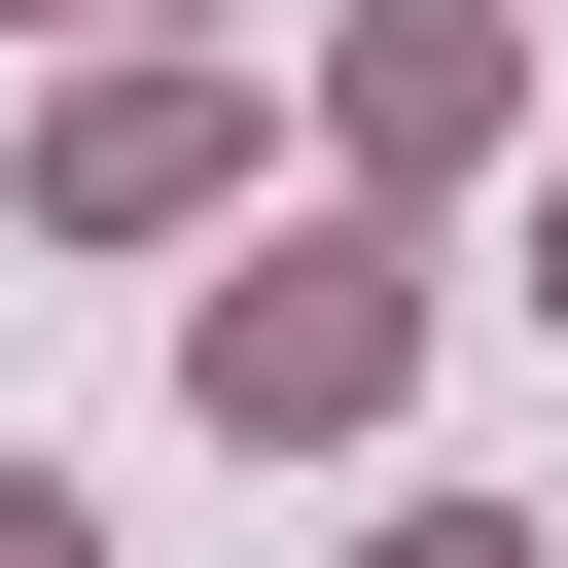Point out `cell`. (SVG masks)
<instances>
[{"label":"cell","instance_id":"cell-3","mask_svg":"<svg viewBox=\"0 0 568 568\" xmlns=\"http://www.w3.org/2000/svg\"><path fill=\"white\" fill-rule=\"evenodd\" d=\"M320 106H355V178H497V142H532V36H497V0H355Z\"/></svg>","mask_w":568,"mask_h":568},{"label":"cell","instance_id":"cell-5","mask_svg":"<svg viewBox=\"0 0 568 568\" xmlns=\"http://www.w3.org/2000/svg\"><path fill=\"white\" fill-rule=\"evenodd\" d=\"M0 568H106V497H71V462H0Z\"/></svg>","mask_w":568,"mask_h":568},{"label":"cell","instance_id":"cell-2","mask_svg":"<svg viewBox=\"0 0 568 568\" xmlns=\"http://www.w3.org/2000/svg\"><path fill=\"white\" fill-rule=\"evenodd\" d=\"M36 213H71V248L248 213V71H178V36H142V71H71V106H36Z\"/></svg>","mask_w":568,"mask_h":568},{"label":"cell","instance_id":"cell-1","mask_svg":"<svg viewBox=\"0 0 568 568\" xmlns=\"http://www.w3.org/2000/svg\"><path fill=\"white\" fill-rule=\"evenodd\" d=\"M178 390H213L248 462H355V426L426 390V248H390V213H248V284L178 320Z\"/></svg>","mask_w":568,"mask_h":568},{"label":"cell","instance_id":"cell-7","mask_svg":"<svg viewBox=\"0 0 568 568\" xmlns=\"http://www.w3.org/2000/svg\"><path fill=\"white\" fill-rule=\"evenodd\" d=\"M106 71H142V0H106Z\"/></svg>","mask_w":568,"mask_h":568},{"label":"cell","instance_id":"cell-4","mask_svg":"<svg viewBox=\"0 0 568 568\" xmlns=\"http://www.w3.org/2000/svg\"><path fill=\"white\" fill-rule=\"evenodd\" d=\"M355 568H532V532H497V497H390V532H355Z\"/></svg>","mask_w":568,"mask_h":568},{"label":"cell","instance_id":"cell-6","mask_svg":"<svg viewBox=\"0 0 568 568\" xmlns=\"http://www.w3.org/2000/svg\"><path fill=\"white\" fill-rule=\"evenodd\" d=\"M532 320H568V178H532Z\"/></svg>","mask_w":568,"mask_h":568}]
</instances>
